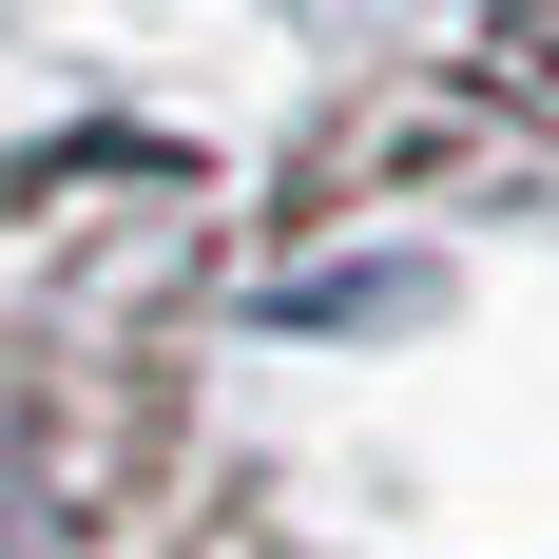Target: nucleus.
Wrapping results in <instances>:
<instances>
[{
    "label": "nucleus",
    "mask_w": 559,
    "mask_h": 559,
    "mask_svg": "<svg viewBox=\"0 0 559 559\" xmlns=\"http://www.w3.org/2000/svg\"><path fill=\"white\" fill-rule=\"evenodd\" d=\"M502 78H521V97H559V0H502Z\"/></svg>",
    "instance_id": "1"
}]
</instances>
